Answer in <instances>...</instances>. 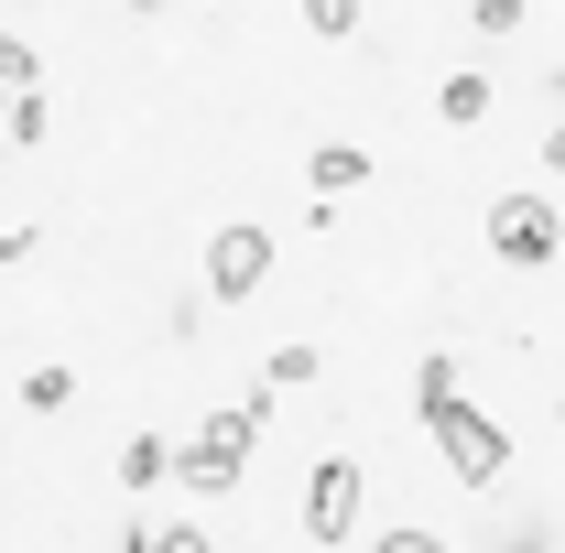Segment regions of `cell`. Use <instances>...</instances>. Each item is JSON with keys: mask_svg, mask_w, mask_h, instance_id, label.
Returning a JSON list of instances; mask_svg holds the SVG:
<instances>
[{"mask_svg": "<svg viewBox=\"0 0 565 553\" xmlns=\"http://www.w3.org/2000/svg\"><path fill=\"white\" fill-rule=\"evenodd\" d=\"M250 434H262V402H239V413H217L185 456H174V478L196 488V499H228L239 488V456H250Z\"/></svg>", "mask_w": 565, "mask_h": 553, "instance_id": "1", "label": "cell"}, {"mask_svg": "<svg viewBox=\"0 0 565 553\" xmlns=\"http://www.w3.org/2000/svg\"><path fill=\"white\" fill-rule=\"evenodd\" d=\"M424 434H435V456L457 467L468 488H490L500 467H511V434H500L490 413H468V402H446V413H424Z\"/></svg>", "mask_w": 565, "mask_h": 553, "instance_id": "2", "label": "cell"}, {"mask_svg": "<svg viewBox=\"0 0 565 553\" xmlns=\"http://www.w3.org/2000/svg\"><path fill=\"white\" fill-rule=\"evenodd\" d=\"M490 250L511 261V272H544V261L565 250V217L544 207V196H500L490 207Z\"/></svg>", "mask_w": 565, "mask_h": 553, "instance_id": "3", "label": "cell"}, {"mask_svg": "<svg viewBox=\"0 0 565 553\" xmlns=\"http://www.w3.org/2000/svg\"><path fill=\"white\" fill-rule=\"evenodd\" d=\"M262 282H273V228H250V217L217 228V239H207V293L239 304V293H262Z\"/></svg>", "mask_w": 565, "mask_h": 553, "instance_id": "4", "label": "cell"}, {"mask_svg": "<svg viewBox=\"0 0 565 553\" xmlns=\"http://www.w3.org/2000/svg\"><path fill=\"white\" fill-rule=\"evenodd\" d=\"M305 532H316V543H349V532H359V467H349V456L316 467V488H305Z\"/></svg>", "mask_w": 565, "mask_h": 553, "instance_id": "5", "label": "cell"}, {"mask_svg": "<svg viewBox=\"0 0 565 553\" xmlns=\"http://www.w3.org/2000/svg\"><path fill=\"white\" fill-rule=\"evenodd\" d=\"M435 120H446V131H468V120H490V76H479V66H457L446 87H435Z\"/></svg>", "mask_w": 565, "mask_h": 553, "instance_id": "6", "label": "cell"}, {"mask_svg": "<svg viewBox=\"0 0 565 553\" xmlns=\"http://www.w3.org/2000/svg\"><path fill=\"white\" fill-rule=\"evenodd\" d=\"M305 174H316V196H349L359 174H370V152H349V141H327V152H316Z\"/></svg>", "mask_w": 565, "mask_h": 553, "instance_id": "7", "label": "cell"}, {"mask_svg": "<svg viewBox=\"0 0 565 553\" xmlns=\"http://www.w3.org/2000/svg\"><path fill=\"white\" fill-rule=\"evenodd\" d=\"M457 402V358H424L414 369V413H446Z\"/></svg>", "mask_w": 565, "mask_h": 553, "instance_id": "8", "label": "cell"}, {"mask_svg": "<svg viewBox=\"0 0 565 553\" xmlns=\"http://www.w3.org/2000/svg\"><path fill=\"white\" fill-rule=\"evenodd\" d=\"M33 76H44V55H33L22 33H0V87H11V98H33Z\"/></svg>", "mask_w": 565, "mask_h": 553, "instance_id": "9", "label": "cell"}, {"mask_svg": "<svg viewBox=\"0 0 565 553\" xmlns=\"http://www.w3.org/2000/svg\"><path fill=\"white\" fill-rule=\"evenodd\" d=\"M294 380H316V347L294 337V347H273V369H262V391H294Z\"/></svg>", "mask_w": 565, "mask_h": 553, "instance_id": "10", "label": "cell"}, {"mask_svg": "<svg viewBox=\"0 0 565 553\" xmlns=\"http://www.w3.org/2000/svg\"><path fill=\"white\" fill-rule=\"evenodd\" d=\"M44 131H55V109H44V98H11V152H33Z\"/></svg>", "mask_w": 565, "mask_h": 553, "instance_id": "11", "label": "cell"}, {"mask_svg": "<svg viewBox=\"0 0 565 553\" xmlns=\"http://www.w3.org/2000/svg\"><path fill=\"white\" fill-rule=\"evenodd\" d=\"M163 467H174V456H163L152 434H131V456H120V478H131V488H152V478H163Z\"/></svg>", "mask_w": 565, "mask_h": 553, "instance_id": "12", "label": "cell"}, {"mask_svg": "<svg viewBox=\"0 0 565 553\" xmlns=\"http://www.w3.org/2000/svg\"><path fill=\"white\" fill-rule=\"evenodd\" d=\"M305 22H316V33H349V22H359V0H305Z\"/></svg>", "mask_w": 565, "mask_h": 553, "instance_id": "13", "label": "cell"}, {"mask_svg": "<svg viewBox=\"0 0 565 553\" xmlns=\"http://www.w3.org/2000/svg\"><path fill=\"white\" fill-rule=\"evenodd\" d=\"M141 553H217V543H207V532H152Z\"/></svg>", "mask_w": 565, "mask_h": 553, "instance_id": "14", "label": "cell"}, {"mask_svg": "<svg viewBox=\"0 0 565 553\" xmlns=\"http://www.w3.org/2000/svg\"><path fill=\"white\" fill-rule=\"evenodd\" d=\"M370 553H446V543H435V532H381Z\"/></svg>", "mask_w": 565, "mask_h": 553, "instance_id": "15", "label": "cell"}, {"mask_svg": "<svg viewBox=\"0 0 565 553\" xmlns=\"http://www.w3.org/2000/svg\"><path fill=\"white\" fill-rule=\"evenodd\" d=\"M544 163H555V174H565V120H555V141H544Z\"/></svg>", "mask_w": 565, "mask_h": 553, "instance_id": "16", "label": "cell"}, {"mask_svg": "<svg viewBox=\"0 0 565 553\" xmlns=\"http://www.w3.org/2000/svg\"><path fill=\"white\" fill-rule=\"evenodd\" d=\"M120 11H163V0H120Z\"/></svg>", "mask_w": 565, "mask_h": 553, "instance_id": "17", "label": "cell"}]
</instances>
